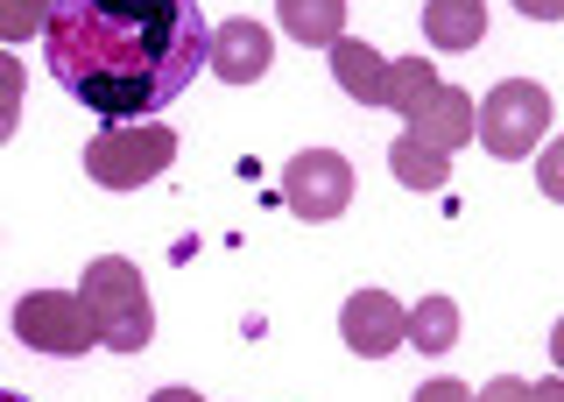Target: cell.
Returning <instances> with one entry per match:
<instances>
[{
  "label": "cell",
  "instance_id": "cell-1",
  "mask_svg": "<svg viewBox=\"0 0 564 402\" xmlns=\"http://www.w3.org/2000/svg\"><path fill=\"white\" fill-rule=\"evenodd\" d=\"M212 22L198 0H57L43 22L50 78L106 120L163 113L205 72Z\"/></svg>",
  "mask_w": 564,
  "mask_h": 402
},
{
  "label": "cell",
  "instance_id": "cell-2",
  "mask_svg": "<svg viewBox=\"0 0 564 402\" xmlns=\"http://www.w3.org/2000/svg\"><path fill=\"white\" fill-rule=\"evenodd\" d=\"M78 304H85V318H93L99 346H113V354H141V346L155 339L149 283H141V269H134V261H120V254H99V261H85Z\"/></svg>",
  "mask_w": 564,
  "mask_h": 402
},
{
  "label": "cell",
  "instance_id": "cell-3",
  "mask_svg": "<svg viewBox=\"0 0 564 402\" xmlns=\"http://www.w3.org/2000/svg\"><path fill=\"white\" fill-rule=\"evenodd\" d=\"M176 163V134L163 120H106L85 142V177L99 191H141Z\"/></svg>",
  "mask_w": 564,
  "mask_h": 402
},
{
  "label": "cell",
  "instance_id": "cell-4",
  "mask_svg": "<svg viewBox=\"0 0 564 402\" xmlns=\"http://www.w3.org/2000/svg\"><path fill=\"white\" fill-rule=\"evenodd\" d=\"M473 134H480L487 155L516 163V155H529L551 134V93H543L536 78H501L480 107H473Z\"/></svg>",
  "mask_w": 564,
  "mask_h": 402
},
{
  "label": "cell",
  "instance_id": "cell-5",
  "mask_svg": "<svg viewBox=\"0 0 564 402\" xmlns=\"http://www.w3.org/2000/svg\"><path fill=\"white\" fill-rule=\"evenodd\" d=\"M14 339L29 346V354H50V360H78L99 346L93 318H85L78 290H29L22 304H14Z\"/></svg>",
  "mask_w": 564,
  "mask_h": 402
},
{
  "label": "cell",
  "instance_id": "cell-6",
  "mask_svg": "<svg viewBox=\"0 0 564 402\" xmlns=\"http://www.w3.org/2000/svg\"><path fill=\"white\" fill-rule=\"evenodd\" d=\"M282 205H290L304 226L339 219L346 205H352V163H346L339 149H304V155H290V163H282Z\"/></svg>",
  "mask_w": 564,
  "mask_h": 402
},
{
  "label": "cell",
  "instance_id": "cell-7",
  "mask_svg": "<svg viewBox=\"0 0 564 402\" xmlns=\"http://www.w3.org/2000/svg\"><path fill=\"white\" fill-rule=\"evenodd\" d=\"M269 57H275V36H269L261 22H247V14L219 22V29H212V43H205V64H212L226 85H254L261 72H269Z\"/></svg>",
  "mask_w": 564,
  "mask_h": 402
},
{
  "label": "cell",
  "instance_id": "cell-8",
  "mask_svg": "<svg viewBox=\"0 0 564 402\" xmlns=\"http://www.w3.org/2000/svg\"><path fill=\"white\" fill-rule=\"evenodd\" d=\"M339 332H346V346L360 360H381V354H395V346H402V304L388 290H352Z\"/></svg>",
  "mask_w": 564,
  "mask_h": 402
},
{
  "label": "cell",
  "instance_id": "cell-9",
  "mask_svg": "<svg viewBox=\"0 0 564 402\" xmlns=\"http://www.w3.org/2000/svg\"><path fill=\"white\" fill-rule=\"evenodd\" d=\"M402 120H410L416 142H431V149H445V155L473 142V99L458 93V85H445V78H437V85H431V93H423Z\"/></svg>",
  "mask_w": 564,
  "mask_h": 402
},
{
  "label": "cell",
  "instance_id": "cell-10",
  "mask_svg": "<svg viewBox=\"0 0 564 402\" xmlns=\"http://www.w3.org/2000/svg\"><path fill=\"white\" fill-rule=\"evenodd\" d=\"M332 78H339V93L360 99V107H381V99H388V57L375 43L339 36V43H332Z\"/></svg>",
  "mask_w": 564,
  "mask_h": 402
},
{
  "label": "cell",
  "instance_id": "cell-11",
  "mask_svg": "<svg viewBox=\"0 0 564 402\" xmlns=\"http://www.w3.org/2000/svg\"><path fill=\"white\" fill-rule=\"evenodd\" d=\"M275 14H282V36L311 50H332L346 36V0H275Z\"/></svg>",
  "mask_w": 564,
  "mask_h": 402
},
{
  "label": "cell",
  "instance_id": "cell-12",
  "mask_svg": "<svg viewBox=\"0 0 564 402\" xmlns=\"http://www.w3.org/2000/svg\"><path fill=\"white\" fill-rule=\"evenodd\" d=\"M423 36L437 50H480L487 43V8H473V0H423Z\"/></svg>",
  "mask_w": 564,
  "mask_h": 402
},
{
  "label": "cell",
  "instance_id": "cell-13",
  "mask_svg": "<svg viewBox=\"0 0 564 402\" xmlns=\"http://www.w3.org/2000/svg\"><path fill=\"white\" fill-rule=\"evenodd\" d=\"M402 339L416 346V354H452V339H458V304L452 296H423L416 311H402Z\"/></svg>",
  "mask_w": 564,
  "mask_h": 402
},
{
  "label": "cell",
  "instance_id": "cell-14",
  "mask_svg": "<svg viewBox=\"0 0 564 402\" xmlns=\"http://www.w3.org/2000/svg\"><path fill=\"white\" fill-rule=\"evenodd\" d=\"M388 170H395V184H410V191H445L452 155L431 149V142H416V134H402V142L388 149Z\"/></svg>",
  "mask_w": 564,
  "mask_h": 402
},
{
  "label": "cell",
  "instance_id": "cell-15",
  "mask_svg": "<svg viewBox=\"0 0 564 402\" xmlns=\"http://www.w3.org/2000/svg\"><path fill=\"white\" fill-rule=\"evenodd\" d=\"M50 8H57V0H0V50L22 43V36H43Z\"/></svg>",
  "mask_w": 564,
  "mask_h": 402
},
{
  "label": "cell",
  "instance_id": "cell-16",
  "mask_svg": "<svg viewBox=\"0 0 564 402\" xmlns=\"http://www.w3.org/2000/svg\"><path fill=\"white\" fill-rule=\"evenodd\" d=\"M22 93H29V72L14 50H0V142H8L14 128H22Z\"/></svg>",
  "mask_w": 564,
  "mask_h": 402
},
{
  "label": "cell",
  "instance_id": "cell-17",
  "mask_svg": "<svg viewBox=\"0 0 564 402\" xmlns=\"http://www.w3.org/2000/svg\"><path fill=\"white\" fill-rule=\"evenodd\" d=\"M473 402H564V381H522V374H501L487 381Z\"/></svg>",
  "mask_w": 564,
  "mask_h": 402
},
{
  "label": "cell",
  "instance_id": "cell-18",
  "mask_svg": "<svg viewBox=\"0 0 564 402\" xmlns=\"http://www.w3.org/2000/svg\"><path fill=\"white\" fill-rule=\"evenodd\" d=\"M410 402H473V389H466L458 374H437V381H423V389H416Z\"/></svg>",
  "mask_w": 564,
  "mask_h": 402
},
{
  "label": "cell",
  "instance_id": "cell-19",
  "mask_svg": "<svg viewBox=\"0 0 564 402\" xmlns=\"http://www.w3.org/2000/svg\"><path fill=\"white\" fill-rule=\"evenodd\" d=\"M516 14H529V22H564V0H516Z\"/></svg>",
  "mask_w": 564,
  "mask_h": 402
},
{
  "label": "cell",
  "instance_id": "cell-20",
  "mask_svg": "<svg viewBox=\"0 0 564 402\" xmlns=\"http://www.w3.org/2000/svg\"><path fill=\"white\" fill-rule=\"evenodd\" d=\"M149 402H205V395H198V389H155Z\"/></svg>",
  "mask_w": 564,
  "mask_h": 402
},
{
  "label": "cell",
  "instance_id": "cell-21",
  "mask_svg": "<svg viewBox=\"0 0 564 402\" xmlns=\"http://www.w3.org/2000/svg\"><path fill=\"white\" fill-rule=\"evenodd\" d=\"M0 402H29V395H14V389H0Z\"/></svg>",
  "mask_w": 564,
  "mask_h": 402
},
{
  "label": "cell",
  "instance_id": "cell-22",
  "mask_svg": "<svg viewBox=\"0 0 564 402\" xmlns=\"http://www.w3.org/2000/svg\"><path fill=\"white\" fill-rule=\"evenodd\" d=\"M473 8H487V0H473Z\"/></svg>",
  "mask_w": 564,
  "mask_h": 402
}]
</instances>
